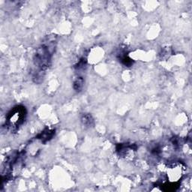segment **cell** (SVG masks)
Instances as JSON below:
<instances>
[{
  "instance_id": "1",
  "label": "cell",
  "mask_w": 192,
  "mask_h": 192,
  "mask_svg": "<svg viewBox=\"0 0 192 192\" xmlns=\"http://www.w3.org/2000/svg\"><path fill=\"white\" fill-rule=\"evenodd\" d=\"M56 47V37L54 35L47 36L37 49L34 57V64L41 72L45 71L51 64L52 56Z\"/></svg>"
},
{
  "instance_id": "2",
  "label": "cell",
  "mask_w": 192,
  "mask_h": 192,
  "mask_svg": "<svg viewBox=\"0 0 192 192\" xmlns=\"http://www.w3.org/2000/svg\"><path fill=\"white\" fill-rule=\"evenodd\" d=\"M26 110L23 106H17L14 107L7 117V124L11 128H17L25 121Z\"/></svg>"
},
{
  "instance_id": "5",
  "label": "cell",
  "mask_w": 192,
  "mask_h": 192,
  "mask_svg": "<svg viewBox=\"0 0 192 192\" xmlns=\"http://www.w3.org/2000/svg\"><path fill=\"white\" fill-rule=\"evenodd\" d=\"M83 79L82 78H78V79L74 83V89L78 92L81 91L83 87Z\"/></svg>"
},
{
  "instance_id": "3",
  "label": "cell",
  "mask_w": 192,
  "mask_h": 192,
  "mask_svg": "<svg viewBox=\"0 0 192 192\" xmlns=\"http://www.w3.org/2000/svg\"><path fill=\"white\" fill-rule=\"evenodd\" d=\"M81 121L83 124L84 125H86L87 127H91L92 125H93V124H94V120H93L91 115L89 114L83 115Z\"/></svg>"
},
{
  "instance_id": "4",
  "label": "cell",
  "mask_w": 192,
  "mask_h": 192,
  "mask_svg": "<svg viewBox=\"0 0 192 192\" xmlns=\"http://www.w3.org/2000/svg\"><path fill=\"white\" fill-rule=\"evenodd\" d=\"M53 136V131H49L47 130V132H42L40 134V138L38 139H41V141H47L49 140H51Z\"/></svg>"
}]
</instances>
